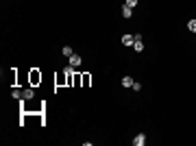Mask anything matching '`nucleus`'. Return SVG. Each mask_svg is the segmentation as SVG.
<instances>
[{"label":"nucleus","instance_id":"20e7f679","mask_svg":"<svg viewBox=\"0 0 196 146\" xmlns=\"http://www.w3.org/2000/svg\"><path fill=\"white\" fill-rule=\"evenodd\" d=\"M133 41H135V35H122V44L124 46H133Z\"/></svg>","mask_w":196,"mask_h":146},{"label":"nucleus","instance_id":"f03ea898","mask_svg":"<svg viewBox=\"0 0 196 146\" xmlns=\"http://www.w3.org/2000/svg\"><path fill=\"white\" fill-rule=\"evenodd\" d=\"M133 48H135V53H142V50H144V41H142V35H135Z\"/></svg>","mask_w":196,"mask_h":146},{"label":"nucleus","instance_id":"7ed1b4c3","mask_svg":"<svg viewBox=\"0 0 196 146\" xmlns=\"http://www.w3.org/2000/svg\"><path fill=\"white\" fill-rule=\"evenodd\" d=\"M133 144H135V146H144V144H146V135H144V133H137V135L133 137Z\"/></svg>","mask_w":196,"mask_h":146},{"label":"nucleus","instance_id":"f257e3e1","mask_svg":"<svg viewBox=\"0 0 196 146\" xmlns=\"http://www.w3.org/2000/svg\"><path fill=\"white\" fill-rule=\"evenodd\" d=\"M68 61H70V68H79L81 63H83V59H81V55H72V57H68Z\"/></svg>","mask_w":196,"mask_h":146},{"label":"nucleus","instance_id":"39448f33","mask_svg":"<svg viewBox=\"0 0 196 146\" xmlns=\"http://www.w3.org/2000/svg\"><path fill=\"white\" fill-rule=\"evenodd\" d=\"M33 96H35V92H33L31 87H26V89H24V92H22V98H24V101H31V98H33Z\"/></svg>","mask_w":196,"mask_h":146},{"label":"nucleus","instance_id":"423d86ee","mask_svg":"<svg viewBox=\"0 0 196 146\" xmlns=\"http://www.w3.org/2000/svg\"><path fill=\"white\" fill-rule=\"evenodd\" d=\"M133 83H135V81H133L131 77H122V87H133Z\"/></svg>","mask_w":196,"mask_h":146},{"label":"nucleus","instance_id":"0eeeda50","mask_svg":"<svg viewBox=\"0 0 196 146\" xmlns=\"http://www.w3.org/2000/svg\"><path fill=\"white\" fill-rule=\"evenodd\" d=\"M122 15H124V18H131V15H133V9L124 5V7H122Z\"/></svg>","mask_w":196,"mask_h":146},{"label":"nucleus","instance_id":"9d476101","mask_svg":"<svg viewBox=\"0 0 196 146\" xmlns=\"http://www.w3.org/2000/svg\"><path fill=\"white\" fill-rule=\"evenodd\" d=\"M11 96H13V98H22V92L20 89H11Z\"/></svg>","mask_w":196,"mask_h":146},{"label":"nucleus","instance_id":"f8f14e48","mask_svg":"<svg viewBox=\"0 0 196 146\" xmlns=\"http://www.w3.org/2000/svg\"><path fill=\"white\" fill-rule=\"evenodd\" d=\"M131 89H135V92H139V89H142V85H139V83H137V81H135V83H133V87H131Z\"/></svg>","mask_w":196,"mask_h":146},{"label":"nucleus","instance_id":"1a4fd4ad","mask_svg":"<svg viewBox=\"0 0 196 146\" xmlns=\"http://www.w3.org/2000/svg\"><path fill=\"white\" fill-rule=\"evenodd\" d=\"M187 29H190L192 33H196V20H190V22H187Z\"/></svg>","mask_w":196,"mask_h":146},{"label":"nucleus","instance_id":"6e6552de","mask_svg":"<svg viewBox=\"0 0 196 146\" xmlns=\"http://www.w3.org/2000/svg\"><path fill=\"white\" fill-rule=\"evenodd\" d=\"M61 53H63V57H72V55H74V50H72L70 46H63V50H61Z\"/></svg>","mask_w":196,"mask_h":146},{"label":"nucleus","instance_id":"9b49d317","mask_svg":"<svg viewBox=\"0 0 196 146\" xmlns=\"http://www.w3.org/2000/svg\"><path fill=\"white\" fill-rule=\"evenodd\" d=\"M124 5H127V7H131V9H133V7H135V5H137V0H127V2H124Z\"/></svg>","mask_w":196,"mask_h":146}]
</instances>
